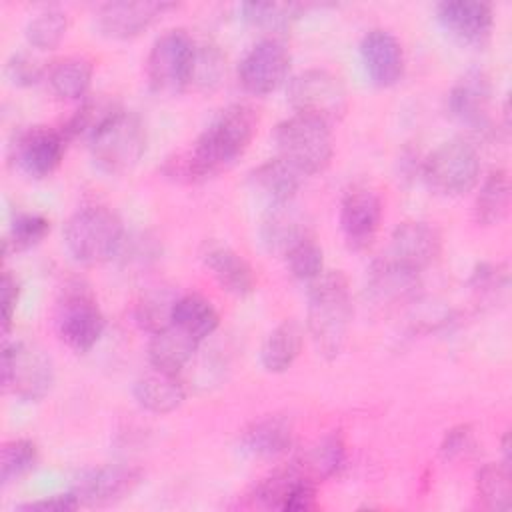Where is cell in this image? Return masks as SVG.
<instances>
[{"instance_id":"obj_1","label":"cell","mask_w":512,"mask_h":512,"mask_svg":"<svg viewBox=\"0 0 512 512\" xmlns=\"http://www.w3.org/2000/svg\"><path fill=\"white\" fill-rule=\"evenodd\" d=\"M258 130V110L236 102L222 108L198 134L192 148L166 158L162 172L180 182H202L228 170L250 146Z\"/></svg>"},{"instance_id":"obj_2","label":"cell","mask_w":512,"mask_h":512,"mask_svg":"<svg viewBox=\"0 0 512 512\" xmlns=\"http://www.w3.org/2000/svg\"><path fill=\"white\" fill-rule=\"evenodd\" d=\"M350 322L352 296L348 278L340 270L322 272L308 284L306 326L324 358H336L342 352Z\"/></svg>"},{"instance_id":"obj_3","label":"cell","mask_w":512,"mask_h":512,"mask_svg":"<svg viewBox=\"0 0 512 512\" xmlns=\"http://www.w3.org/2000/svg\"><path fill=\"white\" fill-rule=\"evenodd\" d=\"M64 246L80 264H102L120 254L124 226L116 212L106 206L90 204L78 208L64 224Z\"/></svg>"},{"instance_id":"obj_4","label":"cell","mask_w":512,"mask_h":512,"mask_svg":"<svg viewBox=\"0 0 512 512\" xmlns=\"http://www.w3.org/2000/svg\"><path fill=\"white\" fill-rule=\"evenodd\" d=\"M278 156L290 162L304 176L322 172L334 154L332 134L326 122L294 114L274 128Z\"/></svg>"},{"instance_id":"obj_5","label":"cell","mask_w":512,"mask_h":512,"mask_svg":"<svg viewBox=\"0 0 512 512\" xmlns=\"http://www.w3.org/2000/svg\"><path fill=\"white\" fill-rule=\"evenodd\" d=\"M94 164L110 174L130 172L146 152V128L136 112L120 110L88 142Z\"/></svg>"},{"instance_id":"obj_6","label":"cell","mask_w":512,"mask_h":512,"mask_svg":"<svg viewBox=\"0 0 512 512\" xmlns=\"http://www.w3.org/2000/svg\"><path fill=\"white\" fill-rule=\"evenodd\" d=\"M2 384L16 398L38 402L52 390L54 362L36 342H6L2 350Z\"/></svg>"},{"instance_id":"obj_7","label":"cell","mask_w":512,"mask_h":512,"mask_svg":"<svg viewBox=\"0 0 512 512\" xmlns=\"http://www.w3.org/2000/svg\"><path fill=\"white\" fill-rule=\"evenodd\" d=\"M422 178L444 196L470 192L480 180V156L472 142L450 138L438 144L422 162Z\"/></svg>"},{"instance_id":"obj_8","label":"cell","mask_w":512,"mask_h":512,"mask_svg":"<svg viewBox=\"0 0 512 512\" xmlns=\"http://www.w3.org/2000/svg\"><path fill=\"white\" fill-rule=\"evenodd\" d=\"M196 42L182 28L162 32L150 46L146 58V78L152 92L174 96L188 88Z\"/></svg>"},{"instance_id":"obj_9","label":"cell","mask_w":512,"mask_h":512,"mask_svg":"<svg viewBox=\"0 0 512 512\" xmlns=\"http://www.w3.org/2000/svg\"><path fill=\"white\" fill-rule=\"evenodd\" d=\"M286 100L296 114L322 120L328 126L348 110V94L342 80L324 68H308L290 78Z\"/></svg>"},{"instance_id":"obj_10","label":"cell","mask_w":512,"mask_h":512,"mask_svg":"<svg viewBox=\"0 0 512 512\" xmlns=\"http://www.w3.org/2000/svg\"><path fill=\"white\" fill-rule=\"evenodd\" d=\"M56 332L60 340L74 352H88L104 332V314L82 282L68 284L56 304Z\"/></svg>"},{"instance_id":"obj_11","label":"cell","mask_w":512,"mask_h":512,"mask_svg":"<svg viewBox=\"0 0 512 512\" xmlns=\"http://www.w3.org/2000/svg\"><path fill=\"white\" fill-rule=\"evenodd\" d=\"M66 138L60 128L26 126L18 130L10 144L12 164L30 178L50 176L62 162Z\"/></svg>"},{"instance_id":"obj_12","label":"cell","mask_w":512,"mask_h":512,"mask_svg":"<svg viewBox=\"0 0 512 512\" xmlns=\"http://www.w3.org/2000/svg\"><path fill=\"white\" fill-rule=\"evenodd\" d=\"M290 72V52L278 38L258 40L238 64L242 88L254 96L276 92Z\"/></svg>"},{"instance_id":"obj_13","label":"cell","mask_w":512,"mask_h":512,"mask_svg":"<svg viewBox=\"0 0 512 512\" xmlns=\"http://www.w3.org/2000/svg\"><path fill=\"white\" fill-rule=\"evenodd\" d=\"M142 480V470L122 464H108L84 470L72 492L78 496L80 506H108L126 498Z\"/></svg>"},{"instance_id":"obj_14","label":"cell","mask_w":512,"mask_h":512,"mask_svg":"<svg viewBox=\"0 0 512 512\" xmlns=\"http://www.w3.org/2000/svg\"><path fill=\"white\" fill-rule=\"evenodd\" d=\"M340 228L346 242L362 250L372 244L380 220H382V200L378 192L368 186H352L340 202Z\"/></svg>"},{"instance_id":"obj_15","label":"cell","mask_w":512,"mask_h":512,"mask_svg":"<svg viewBox=\"0 0 512 512\" xmlns=\"http://www.w3.org/2000/svg\"><path fill=\"white\" fill-rule=\"evenodd\" d=\"M490 96H492V86L488 76L472 68L464 72L458 82L452 86L448 94V108L454 118H458L462 124L472 128L478 134H488L490 128V116H488V106H490Z\"/></svg>"},{"instance_id":"obj_16","label":"cell","mask_w":512,"mask_h":512,"mask_svg":"<svg viewBox=\"0 0 512 512\" xmlns=\"http://www.w3.org/2000/svg\"><path fill=\"white\" fill-rule=\"evenodd\" d=\"M436 18L452 38L470 46H482L494 26L492 6L476 0L440 2L436 6Z\"/></svg>"},{"instance_id":"obj_17","label":"cell","mask_w":512,"mask_h":512,"mask_svg":"<svg viewBox=\"0 0 512 512\" xmlns=\"http://www.w3.org/2000/svg\"><path fill=\"white\" fill-rule=\"evenodd\" d=\"M360 60L372 84L380 88L394 86L404 74V48L400 40L384 28H372L362 36Z\"/></svg>"},{"instance_id":"obj_18","label":"cell","mask_w":512,"mask_h":512,"mask_svg":"<svg viewBox=\"0 0 512 512\" xmlns=\"http://www.w3.org/2000/svg\"><path fill=\"white\" fill-rule=\"evenodd\" d=\"M170 8V2H106L96 8V26L104 36L124 40L150 28Z\"/></svg>"},{"instance_id":"obj_19","label":"cell","mask_w":512,"mask_h":512,"mask_svg":"<svg viewBox=\"0 0 512 512\" xmlns=\"http://www.w3.org/2000/svg\"><path fill=\"white\" fill-rule=\"evenodd\" d=\"M442 250L438 228L424 220H406L398 224L390 238V256L400 264L422 272Z\"/></svg>"},{"instance_id":"obj_20","label":"cell","mask_w":512,"mask_h":512,"mask_svg":"<svg viewBox=\"0 0 512 512\" xmlns=\"http://www.w3.org/2000/svg\"><path fill=\"white\" fill-rule=\"evenodd\" d=\"M420 288V272L412 270L392 256L376 260L368 270L366 290L376 304L392 306L416 296Z\"/></svg>"},{"instance_id":"obj_21","label":"cell","mask_w":512,"mask_h":512,"mask_svg":"<svg viewBox=\"0 0 512 512\" xmlns=\"http://www.w3.org/2000/svg\"><path fill=\"white\" fill-rule=\"evenodd\" d=\"M204 266L212 272L218 284L234 296H246L256 288L252 266L242 254L222 242H206L202 252Z\"/></svg>"},{"instance_id":"obj_22","label":"cell","mask_w":512,"mask_h":512,"mask_svg":"<svg viewBox=\"0 0 512 512\" xmlns=\"http://www.w3.org/2000/svg\"><path fill=\"white\" fill-rule=\"evenodd\" d=\"M136 402L152 414H168L182 406L186 390L178 374H168L152 368V372L142 374L132 388Z\"/></svg>"},{"instance_id":"obj_23","label":"cell","mask_w":512,"mask_h":512,"mask_svg":"<svg viewBox=\"0 0 512 512\" xmlns=\"http://www.w3.org/2000/svg\"><path fill=\"white\" fill-rule=\"evenodd\" d=\"M198 344V340L170 322L166 328L152 332L148 342V360L156 370L180 374V370L192 360Z\"/></svg>"},{"instance_id":"obj_24","label":"cell","mask_w":512,"mask_h":512,"mask_svg":"<svg viewBox=\"0 0 512 512\" xmlns=\"http://www.w3.org/2000/svg\"><path fill=\"white\" fill-rule=\"evenodd\" d=\"M294 440L292 420L282 414H270L254 420L242 432V448L258 458H272L286 452Z\"/></svg>"},{"instance_id":"obj_25","label":"cell","mask_w":512,"mask_h":512,"mask_svg":"<svg viewBox=\"0 0 512 512\" xmlns=\"http://www.w3.org/2000/svg\"><path fill=\"white\" fill-rule=\"evenodd\" d=\"M302 172L296 170L290 162L276 156L262 164H258L250 172L252 186L270 202L274 204H288L294 200L300 184H302Z\"/></svg>"},{"instance_id":"obj_26","label":"cell","mask_w":512,"mask_h":512,"mask_svg":"<svg viewBox=\"0 0 512 512\" xmlns=\"http://www.w3.org/2000/svg\"><path fill=\"white\" fill-rule=\"evenodd\" d=\"M310 236L304 218L288 204H274L260 224V238L268 252L284 256L296 242Z\"/></svg>"},{"instance_id":"obj_27","label":"cell","mask_w":512,"mask_h":512,"mask_svg":"<svg viewBox=\"0 0 512 512\" xmlns=\"http://www.w3.org/2000/svg\"><path fill=\"white\" fill-rule=\"evenodd\" d=\"M122 106L104 94L84 98L82 104L76 108V112L62 124L60 132L64 134L66 142L72 140H86L90 142L102 128L104 124L114 118Z\"/></svg>"},{"instance_id":"obj_28","label":"cell","mask_w":512,"mask_h":512,"mask_svg":"<svg viewBox=\"0 0 512 512\" xmlns=\"http://www.w3.org/2000/svg\"><path fill=\"white\" fill-rule=\"evenodd\" d=\"M302 326L296 320H284L268 332L260 348V362L266 372H286L298 358L304 342Z\"/></svg>"},{"instance_id":"obj_29","label":"cell","mask_w":512,"mask_h":512,"mask_svg":"<svg viewBox=\"0 0 512 512\" xmlns=\"http://www.w3.org/2000/svg\"><path fill=\"white\" fill-rule=\"evenodd\" d=\"M172 324L202 342L218 328L220 316L208 298L192 292L176 298L172 306Z\"/></svg>"},{"instance_id":"obj_30","label":"cell","mask_w":512,"mask_h":512,"mask_svg":"<svg viewBox=\"0 0 512 512\" xmlns=\"http://www.w3.org/2000/svg\"><path fill=\"white\" fill-rule=\"evenodd\" d=\"M92 72L94 66L86 56H64L48 68V84L58 98L80 100L90 88Z\"/></svg>"},{"instance_id":"obj_31","label":"cell","mask_w":512,"mask_h":512,"mask_svg":"<svg viewBox=\"0 0 512 512\" xmlns=\"http://www.w3.org/2000/svg\"><path fill=\"white\" fill-rule=\"evenodd\" d=\"M296 466L314 482L334 476L346 462V446L338 432L326 434L314 442L300 458L294 460Z\"/></svg>"},{"instance_id":"obj_32","label":"cell","mask_w":512,"mask_h":512,"mask_svg":"<svg viewBox=\"0 0 512 512\" xmlns=\"http://www.w3.org/2000/svg\"><path fill=\"white\" fill-rule=\"evenodd\" d=\"M510 210V178L506 170H492L476 194L474 216L482 226L500 224Z\"/></svg>"},{"instance_id":"obj_33","label":"cell","mask_w":512,"mask_h":512,"mask_svg":"<svg viewBox=\"0 0 512 512\" xmlns=\"http://www.w3.org/2000/svg\"><path fill=\"white\" fill-rule=\"evenodd\" d=\"M306 10L302 4L288 2H242L240 14L242 20L254 28L268 32L288 30Z\"/></svg>"},{"instance_id":"obj_34","label":"cell","mask_w":512,"mask_h":512,"mask_svg":"<svg viewBox=\"0 0 512 512\" xmlns=\"http://www.w3.org/2000/svg\"><path fill=\"white\" fill-rule=\"evenodd\" d=\"M476 494L484 508L488 510H510L512 506V488H510V470L508 464H484L476 472Z\"/></svg>"},{"instance_id":"obj_35","label":"cell","mask_w":512,"mask_h":512,"mask_svg":"<svg viewBox=\"0 0 512 512\" xmlns=\"http://www.w3.org/2000/svg\"><path fill=\"white\" fill-rule=\"evenodd\" d=\"M68 28L66 12L54 6L38 10L24 28V36L30 46L38 50H50L60 44Z\"/></svg>"},{"instance_id":"obj_36","label":"cell","mask_w":512,"mask_h":512,"mask_svg":"<svg viewBox=\"0 0 512 512\" xmlns=\"http://www.w3.org/2000/svg\"><path fill=\"white\" fill-rule=\"evenodd\" d=\"M226 72V58L222 50L212 42H202L194 46L190 84L196 90L210 92L220 86Z\"/></svg>"},{"instance_id":"obj_37","label":"cell","mask_w":512,"mask_h":512,"mask_svg":"<svg viewBox=\"0 0 512 512\" xmlns=\"http://www.w3.org/2000/svg\"><path fill=\"white\" fill-rule=\"evenodd\" d=\"M38 446L28 438H14L4 442L0 454V480L4 486L18 482L38 464Z\"/></svg>"},{"instance_id":"obj_38","label":"cell","mask_w":512,"mask_h":512,"mask_svg":"<svg viewBox=\"0 0 512 512\" xmlns=\"http://www.w3.org/2000/svg\"><path fill=\"white\" fill-rule=\"evenodd\" d=\"M48 232H50L48 218H44L42 214L20 212L10 222V228L4 236L2 250H4V254L24 252V250L40 244Z\"/></svg>"},{"instance_id":"obj_39","label":"cell","mask_w":512,"mask_h":512,"mask_svg":"<svg viewBox=\"0 0 512 512\" xmlns=\"http://www.w3.org/2000/svg\"><path fill=\"white\" fill-rule=\"evenodd\" d=\"M176 294L170 288H152L140 296L136 304V320L150 334L166 328L172 322V306Z\"/></svg>"},{"instance_id":"obj_40","label":"cell","mask_w":512,"mask_h":512,"mask_svg":"<svg viewBox=\"0 0 512 512\" xmlns=\"http://www.w3.org/2000/svg\"><path fill=\"white\" fill-rule=\"evenodd\" d=\"M288 272L302 282H312L324 272V254L312 236L302 238L284 254Z\"/></svg>"},{"instance_id":"obj_41","label":"cell","mask_w":512,"mask_h":512,"mask_svg":"<svg viewBox=\"0 0 512 512\" xmlns=\"http://www.w3.org/2000/svg\"><path fill=\"white\" fill-rule=\"evenodd\" d=\"M44 72H48L44 68V64L28 54V52H14L8 60H6V66H4V74L6 78L14 84V86H20V88H26V86H34L42 80Z\"/></svg>"},{"instance_id":"obj_42","label":"cell","mask_w":512,"mask_h":512,"mask_svg":"<svg viewBox=\"0 0 512 512\" xmlns=\"http://www.w3.org/2000/svg\"><path fill=\"white\" fill-rule=\"evenodd\" d=\"M474 432L468 424H458L450 430H446L442 444H440V454L444 460H458L462 456H468L474 450Z\"/></svg>"},{"instance_id":"obj_43","label":"cell","mask_w":512,"mask_h":512,"mask_svg":"<svg viewBox=\"0 0 512 512\" xmlns=\"http://www.w3.org/2000/svg\"><path fill=\"white\" fill-rule=\"evenodd\" d=\"M78 506H80L78 496L74 492H66V494H54L50 498L24 502V504H18L16 508L26 512H70V510H76Z\"/></svg>"},{"instance_id":"obj_44","label":"cell","mask_w":512,"mask_h":512,"mask_svg":"<svg viewBox=\"0 0 512 512\" xmlns=\"http://www.w3.org/2000/svg\"><path fill=\"white\" fill-rule=\"evenodd\" d=\"M2 332L8 334L10 326H12V318L16 314V306H18V298H20V282L16 280V276L12 272H4L2 274Z\"/></svg>"},{"instance_id":"obj_45","label":"cell","mask_w":512,"mask_h":512,"mask_svg":"<svg viewBox=\"0 0 512 512\" xmlns=\"http://www.w3.org/2000/svg\"><path fill=\"white\" fill-rule=\"evenodd\" d=\"M470 282L480 292H492V290L504 288L508 284V276H506L504 268L498 266V264L496 266L494 264H480L472 272Z\"/></svg>"}]
</instances>
